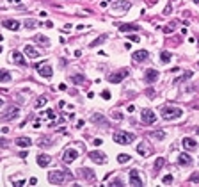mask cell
<instances>
[{"label":"cell","instance_id":"f907efd6","mask_svg":"<svg viewBox=\"0 0 199 187\" xmlns=\"http://www.w3.org/2000/svg\"><path fill=\"white\" fill-rule=\"evenodd\" d=\"M11 2H14V4H18V2H21V0H11Z\"/></svg>","mask_w":199,"mask_h":187},{"label":"cell","instance_id":"74e56055","mask_svg":"<svg viewBox=\"0 0 199 187\" xmlns=\"http://www.w3.org/2000/svg\"><path fill=\"white\" fill-rule=\"evenodd\" d=\"M110 185H116V187H119V185H125V184H123V180L116 178V180H112V184H110Z\"/></svg>","mask_w":199,"mask_h":187},{"label":"cell","instance_id":"f35d334b","mask_svg":"<svg viewBox=\"0 0 199 187\" xmlns=\"http://www.w3.org/2000/svg\"><path fill=\"white\" fill-rule=\"evenodd\" d=\"M46 116H48L50 120H55V112H53L52 109H48V111H46Z\"/></svg>","mask_w":199,"mask_h":187},{"label":"cell","instance_id":"52a82bcc","mask_svg":"<svg viewBox=\"0 0 199 187\" xmlns=\"http://www.w3.org/2000/svg\"><path fill=\"white\" fill-rule=\"evenodd\" d=\"M18 116H20V107H16V105H14V107L7 109V112L0 116V120H2V121H11V120H16Z\"/></svg>","mask_w":199,"mask_h":187},{"label":"cell","instance_id":"f6af8a7d","mask_svg":"<svg viewBox=\"0 0 199 187\" xmlns=\"http://www.w3.org/2000/svg\"><path fill=\"white\" fill-rule=\"evenodd\" d=\"M103 143V141H101V139H94V141H92V144H94V146H100V144Z\"/></svg>","mask_w":199,"mask_h":187},{"label":"cell","instance_id":"83f0119b","mask_svg":"<svg viewBox=\"0 0 199 187\" xmlns=\"http://www.w3.org/2000/svg\"><path fill=\"white\" fill-rule=\"evenodd\" d=\"M105 39H107V34H103V36H100V37H96L92 43H89V46L91 48H94V46H98V45H101V43H105Z\"/></svg>","mask_w":199,"mask_h":187},{"label":"cell","instance_id":"f546056e","mask_svg":"<svg viewBox=\"0 0 199 187\" xmlns=\"http://www.w3.org/2000/svg\"><path fill=\"white\" fill-rule=\"evenodd\" d=\"M36 25H37V22H36L34 18H27L25 20V27L27 29H36Z\"/></svg>","mask_w":199,"mask_h":187},{"label":"cell","instance_id":"ee69618b","mask_svg":"<svg viewBox=\"0 0 199 187\" xmlns=\"http://www.w3.org/2000/svg\"><path fill=\"white\" fill-rule=\"evenodd\" d=\"M128 39H130V41H133V43H137V41H139V36H130Z\"/></svg>","mask_w":199,"mask_h":187},{"label":"cell","instance_id":"8992f818","mask_svg":"<svg viewBox=\"0 0 199 187\" xmlns=\"http://www.w3.org/2000/svg\"><path fill=\"white\" fill-rule=\"evenodd\" d=\"M141 120H142V123H146V125H153V123L156 121V114L153 111H149V109H142Z\"/></svg>","mask_w":199,"mask_h":187},{"label":"cell","instance_id":"b9f144b4","mask_svg":"<svg viewBox=\"0 0 199 187\" xmlns=\"http://www.w3.org/2000/svg\"><path fill=\"white\" fill-rule=\"evenodd\" d=\"M101 96H103V100H108V98H110V91H103Z\"/></svg>","mask_w":199,"mask_h":187},{"label":"cell","instance_id":"7402d4cb","mask_svg":"<svg viewBox=\"0 0 199 187\" xmlns=\"http://www.w3.org/2000/svg\"><path fill=\"white\" fill-rule=\"evenodd\" d=\"M92 123H96V125H103V127H108V121H107L105 118L101 114H92Z\"/></svg>","mask_w":199,"mask_h":187},{"label":"cell","instance_id":"484cf974","mask_svg":"<svg viewBox=\"0 0 199 187\" xmlns=\"http://www.w3.org/2000/svg\"><path fill=\"white\" fill-rule=\"evenodd\" d=\"M11 73L6 72V70H0V82H11Z\"/></svg>","mask_w":199,"mask_h":187},{"label":"cell","instance_id":"d6986e66","mask_svg":"<svg viewBox=\"0 0 199 187\" xmlns=\"http://www.w3.org/2000/svg\"><path fill=\"white\" fill-rule=\"evenodd\" d=\"M117 29L121 32H135V30H139V27L137 25H132V23H121V25H117Z\"/></svg>","mask_w":199,"mask_h":187},{"label":"cell","instance_id":"836d02e7","mask_svg":"<svg viewBox=\"0 0 199 187\" xmlns=\"http://www.w3.org/2000/svg\"><path fill=\"white\" fill-rule=\"evenodd\" d=\"M39 146H44V148H46V146H52V141H50V137H41V139H39Z\"/></svg>","mask_w":199,"mask_h":187},{"label":"cell","instance_id":"d4e9b609","mask_svg":"<svg viewBox=\"0 0 199 187\" xmlns=\"http://www.w3.org/2000/svg\"><path fill=\"white\" fill-rule=\"evenodd\" d=\"M149 137H151V139H156V141H162V139H165V132H163V130L151 132V134H149Z\"/></svg>","mask_w":199,"mask_h":187},{"label":"cell","instance_id":"11a10c76","mask_svg":"<svg viewBox=\"0 0 199 187\" xmlns=\"http://www.w3.org/2000/svg\"><path fill=\"white\" fill-rule=\"evenodd\" d=\"M197 68H199V64H197Z\"/></svg>","mask_w":199,"mask_h":187},{"label":"cell","instance_id":"5bb4252c","mask_svg":"<svg viewBox=\"0 0 199 187\" xmlns=\"http://www.w3.org/2000/svg\"><path fill=\"white\" fill-rule=\"evenodd\" d=\"M135 63H142V61H148V50H137L133 52V55H132Z\"/></svg>","mask_w":199,"mask_h":187},{"label":"cell","instance_id":"7c38bea8","mask_svg":"<svg viewBox=\"0 0 199 187\" xmlns=\"http://www.w3.org/2000/svg\"><path fill=\"white\" fill-rule=\"evenodd\" d=\"M130 184L135 185V187L144 185V184H142V180H141V176H139V171H137V169H132V171H130Z\"/></svg>","mask_w":199,"mask_h":187},{"label":"cell","instance_id":"ba28073f","mask_svg":"<svg viewBox=\"0 0 199 187\" xmlns=\"http://www.w3.org/2000/svg\"><path fill=\"white\" fill-rule=\"evenodd\" d=\"M128 77V70H119V72H114L108 75V82H112V84H119L123 79H126Z\"/></svg>","mask_w":199,"mask_h":187},{"label":"cell","instance_id":"816d5d0a","mask_svg":"<svg viewBox=\"0 0 199 187\" xmlns=\"http://www.w3.org/2000/svg\"><path fill=\"white\" fill-rule=\"evenodd\" d=\"M2 105H4V100H2V98H0V107H2Z\"/></svg>","mask_w":199,"mask_h":187},{"label":"cell","instance_id":"ac0fdd59","mask_svg":"<svg viewBox=\"0 0 199 187\" xmlns=\"http://www.w3.org/2000/svg\"><path fill=\"white\" fill-rule=\"evenodd\" d=\"M14 144L20 146V148H30L32 141H30V137H18V139L14 141Z\"/></svg>","mask_w":199,"mask_h":187},{"label":"cell","instance_id":"1f68e13d","mask_svg":"<svg viewBox=\"0 0 199 187\" xmlns=\"http://www.w3.org/2000/svg\"><path fill=\"white\" fill-rule=\"evenodd\" d=\"M82 175H84V176H85L87 180H91V182L94 180V173H92V171H89L87 167H84V169H82Z\"/></svg>","mask_w":199,"mask_h":187},{"label":"cell","instance_id":"bcb514c9","mask_svg":"<svg viewBox=\"0 0 199 187\" xmlns=\"http://www.w3.org/2000/svg\"><path fill=\"white\" fill-rule=\"evenodd\" d=\"M171 11H172V7H171V6H167V7H165V11H163V15H169Z\"/></svg>","mask_w":199,"mask_h":187},{"label":"cell","instance_id":"603a6c76","mask_svg":"<svg viewBox=\"0 0 199 187\" xmlns=\"http://www.w3.org/2000/svg\"><path fill=\"white\" fill-rule=\"evenodd\" d=\"M171 59H172L171 52H167V50H162V52H160V61H162V64H167V63H171Z\"/></svg>","mask_w":199,"mask_h":187},{"label":"cell","instance_id":"5b68a950","mask_svg":"<svg viewBox=\"0 0 199 187\" xmlns=\"http://www.w3.org/2000/svg\"><path fill=\"white\" fill-rule=\"evenodd\" d=\"M78 159V150L77 148H66L62 153V162L64 164H71Z\"/></svg>","mask_w":199,"mask_h":187},{"label":"cell","instance_id":"ffe728a7","mask_svg":"<svg viewBox=\"0 0 199 187\" xmlns=\"http://www.w3.org/2000/svg\"><path fill=\"white\" fill-rule=\"evenodd\" d=\"M37 164L41 166V167H46V166L52 162V159H50V155H44V153H41V155H37Z\"/></svg>","mask_w":199,"mask_h":187},{"label":"cell","instance_id":"681fc988","mask_svg":"<svg viewBox=\"0 0 199 187\" xmlns=\"http://www.w3.org/2000/svg\"><path fill=\"white\" fill-rule=\"evenodd\" d=\"M18 155H20L21 159H25V157H27V151H20V153H18Z\"/></svg>","mask_w":199,"mask_h":187},{"label":"cell","instance_id":"e0dca14e","mask_svg":"<svg viewBox=\"0 0 199 187\" xmlns=\"http://www.w3.org/2000/svg\"><path fill=\"white\" fill-rule=\"evenodd\" d=\"M178 164L180 166H190L192 164V159H190V155H188V153H180V155H178Z\"/></svg>","mask_w":199,"mask_h":187},{"label":"cell","instance_id":"ab89813d","mask_svg":"<svg viewBox=\"0 0 199 187\" xmlns=\"http://www.w3.org/2000/svg\"><path fill=\"white\" fill-rule=\"evenodd\" d=\"M112 118L114 120H123V114L121 112H112Z\"/></svg>","mask_w":199,"mask_h":187},{"label":"cell","instance_id":"f5cc1de1","mask_svg":"<svg viewBox=\"0 0 199 187\" xmlns=\"http://www.w3.org/2000/svg\"><path fill=\"white\" fill-rule=\"evenodd\" d=\"M196 134H197V136H199V127H197V128H196Z\"/></svg>","mask_w":199,"mask_h":187},{"label":"cell","instance_id":"8d00e7d4","mask_svg":"<svg viewBox=\"0 0 199 187\" xmlns=\"http://www.w3.org/2000/svg\"><path fill=\"white\" fill-rule=\"evenodd\" d=\"M190 77H192V72H187V73H183V75H181V77H180V79L176 80V82H174V84H178L180 80H187V79H190Z\"/></svg>","mask_w":199,"mask_h":187},{"label":"cell","instance_id":"d6a6232c","mask_svg":"<svg viewBox=\"0 0 199 187\" xmlns=\"http://www.w3.org/2000/svg\"><path fill=\"white\" fill-rule=\"evenodd\" d=\"M46 102H48V98H44V96H39V98H37V100H36V107L39 109V107H43V105H46Z\"/></svg>","mask_w":199,"mask_h":187},{"label":"cell","instance_id":"e575fe53","mask_svg":"<svg viewBox=\"0 0 199 187\" xmlns=\"http://www.w3.org/2000/svg\"><path fill=\"white\" fill-rule=\"evenodd\" d=\"M36 41L39 45H44V46H48V37L46 36H36Z\"/></svg>","mask_w":199,"mask_h":187},{"label":"cell","instance_id":"60d3db41","mask_svg":"<svg viewBox=\"0 0 199 187\" xmlns=\"http://www.w3.org/2000/svg\"><path fill=\"white\" fill-rule=\"evenodd\" d=\"M190 182H199V173H194V175H192Z\"/></svg>","mask_w":199,"mask_h":187},{"label":"cell","instance_id":"7dc6e473","mask_svg":"<svg viewBox=\"0 0 199 187\" xmlns=\"http://www.w3.org/2000/svg\"><path fill=\"white\" fill-rule=\"evenodd\" d=\"M44 27H46V29H52V27H53V23H52V22H44Z\"/></svg>","mask_w":199,"mask_h":187},{"label":"cell","instance_id":"44dd1931","mask_svg":"<svg viewBox=\"0 0 199 187\" xmlns=\"http://www.w3.org/2000/svg\"><path fill=\"white\" fill-rule=\"evenodd\" d=\"M11 55H13V63H16V64H20V66H25V57H23V55H21L20 52H16L14 50L13 54H11Z\"/></svg>","mask_w":199,"mask_h":187},{"label":"cell","instance_id":"4316f807","mask_svg":"<svg viewBox=\"0 0 199 187\" xmlns=\"http://www.w3.org/2000/svg\"><path fill=\"white\" fill-rule=\"evenodd\" d=\"M137 151H139V153H142L144 157H148L149 153H151V151H149V148H148V146H146L144 143H141L139 146H137Z\"/></svg>","mask_w":199,"mask_h":187},{"label":"cell","instance_id":"8fae6325","mask_svg":"<svg viewBox=\"0 0 199 187\" xmlns=\"http://www.w3.org/2000/svg\"><path fill=\"white\" fill-rule=\"evenodd\" d=\"M144 80L148 82V84H155L156 80H158V72L156 70H146V73H144Z\"/></svg>","mask_w":199,"mask_h":187},{"label":"cell","instance_id":"6da1fadb","mask_svg":"<svg viewBox=\"0 0 199 187\" xmlns=\"http://www.w3.org/2000/svg\"><path fill=\"white\" fill-rule=\"evenodd\" d=\"M181 116H183V109H180V107L167 105V107L162 109V118L163 120H167V121H174V120L181 118Z\"/></svg>","mask_w":199,"mask_h":187},{"label":"cell","instance_id":"4fadbf2b","mask_svg":"<svg viewBox=\"0 0 199 187\" xmlns=\"http://www.w3.org/2000/svg\"><path fill=\"white\" fill-rule=\"evenodd\" d=\"M23 52H25V55H27L28 59H37V57H39V52L36 50L32 45H25Z\"/></svg>","mask_w":199,"mask_h":187},{"label":"cell","instance_id":"cb8c5ba5","mask_svg":"<svg viewBox=\"0 0 199 187\" xmlns=\"http://www.w3.org/2000/svg\"><path fill=\"white\" fill-rule=\"evenodd\" d=\"M71 82L77 84V86H82V84H85V77L84 75H73L71 77Z\"/></svg>","mask_w":199,"mask_h":187},{"label":"cell","instance_id":"7a4b0ae2","mask_svg":"<svg viewBox=\"0 0 199 187\" xmlns=\"http://www.w3.org/2000/svg\"><path fill=\"white\" fill-rule=\"evenodd\" d=\"M112 139L117 144H130L132 141H135V134H130V132H123V130H116L114 132Z\"/></svg>","mask_w":199,"mask_h":187},{"label":"cell","instance_id":"7bdbcfd3","mask_svg":"<svg viewBox=\"0 0 199 187\" xmlns=\"http://www.w3.org/2000/svg\"><path fill=\"white\" fill-rule=\"evenodd\" d=\"M14 187H21V185H25V180H20V182H16V184H13Z\"/></svg>","mask_w":199,"mask_h":187},{"label":"cell","instance_id":"d590c367","mask_svg":"<svg viewBox=\"0 0 199 187\" xmlns=\"http://www.w3.org/2000/svg\"><path fill=\"white\" fill-rule=\"evenodd\" d=\"M162 182L165 184V185H171V184H172V175H165V176L162 178Z\"/></svg>","mask_w":199,"mask_h":187},{"label":"cell","instance_id":"db71d44e","mask_svg":"<svg viewBox=\"0 0 199 187\" xmlns=\"http://www.w3.org/2000/svg\"><path fill=\"white\" fill-rule=\"evenodd\" d=\"M0 52H2V46H0Z\"/></svg>","mask_w":199,"mask_h":187},{"label":"cell","instance_id":"2e32d148","mask_svg":"<svg viewBox=\"0 0 199 187\" xmlns=\"http://www.w3.org/2000/svg\"><path fill=\"white\" fill-rule=\"evenodd\" d=\"M2 27H6L9 30H18L20 29V22L18 20H4L2 22Z\"/></svg>","mask_w":199,"mask_h":187},{"label":"cell","instance_id":"277c9868","mask_svg":"<svg viewBox=\"0 0 199 187\" xmlns=\"http://www.w3.org/2000/svg\"><path fill=\"white\" fill-rule=\"evenodd\" d=\"M68 175L64 171H50L48 173V182L50 184H53V185H61V184H64V178H66Z\"/></svg>","mask_w":199,"mask_h":187},{"label":"cell","instance_id":"c3c4849f","mask_svg":"<svg viewBox=\"0 0 199 187\" xmlns=\"http://www.w3.org/2000/svg\"><path fill=\"white\" fill-rule=\"evenodd\" d=\"M37 184V178H30V182H28V185H36Z\"/></svg>","mask_w":199,"mask_h":187},{"label":"cell","instance_id":"f1b7e54d","mask_svg":"<svg viewBox=\"0 0 199 187\" xmlns=\"http://www.w3.org/2000/svg\"><path fill=\"white\" fill-rule=\"evenodd\" d=\"M163 164H165V159H163V157H158V159H156V162H155V171L158 173V171H160V169L163 167Z\"/></svg>","mask_w":199,"mask_h":187},{"label":"cell","instance_id":"4dcf8cb0","mask_svg":"<svg viewBox=\"0 0 199 187\" xmlns=\"http://www.w3.org/2000/svg\"><path fill=\"white\" fill-rule=\"evenodd\" d=\"M128 160H130V155H128V153H119V155H117V162H119V164H125Z\"/></svg>","mask_w":199,"mask_h":187},{"label":"cell","instance_id":"3957f363","mask_svg":"<svg viewBox=\"0 0 199 187\" xmlns=\"http://www.w3.org/2000/svg\"><path fill=\"white\" fill-rule=\"evenodd\" d=\"M132 7V4L128 2V0H116V2H112V15H125V13H128V9Z\"/></svg>","mask_w":199,"mask_h":187},{"label":"cell","instance_id":"9c48e42d","mask_svg":"<svg viewBox=\"0 0 199 187\" xmlns=\"http://www.w3.org/2000/svg\"><path fill=\"white\" fill-rule=\"evenodd\" d=\"M87 157L91 159L92 162H96V164H105V162H107L105 153H101V151H98V150L89 151V155H87Z\"/></svg>","mask_w":199,"mask_h":187},{"label":"cell","instance_id":"30bf717a","mask_svg":"<svg viewBox=\"0 0 199 187\" xmlns=\"http://www.w3.org/2000/svg\"><path fill=\"white\" fill-rule=\"evenodd\" d=\"M37 72H39V75L44 77V79H52V75H53V70H52L50 64H39L37 66Z\"/></svg>","mask_w":199,"mask_h":187},{"label":"cell","instance_id":"9a60e30c","mask_svg":"<svg viewBox=\"0 0 199 187\" xmlns=\"http://www.w3.org/2000/svg\"><path fill=\"white\" fill-rule=\"evenodd\" d=\"M185 150H197V141H194L192 137H185L183 141H181Z\"/></svg>","mask_w":199,"mask_h":187}]
</instances>
